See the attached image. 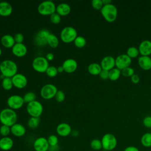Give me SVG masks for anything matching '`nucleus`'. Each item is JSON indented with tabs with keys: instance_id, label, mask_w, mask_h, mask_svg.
I'll return each mask as SVG.
<instances>
[{
	"instance_id": "1",
	"label": "nucleus",
	"mask_w": 151,
	"mask_h": 151,
	"mask_svg": "<svg viewBox=\"0 0 151 151\" xmlns=\"http://www.w3.org/2000/svg\"><path fill=\"white\" fill-rule=\"evenodd\" d=\"M18 66L12 60H5L0 63V71L4 77L12 78L17 73Z\"/></svg>"
},
{
	"instance_id": "2",
	"label": "nucleus",
	"mask_w": 151,
	"mask_h": 151,
	"mask_svg": "<svg viewBox=\"0 0 151 151\" xmlns=\"http://www.w3.org/2000/svg\"><path fill=\"white\" fill-rule=\"evenodd\" d=\"M17 114L15 110L10 108L2 109L0 112V122L3 125L11 127L17 123Z\"/></svg>"
},
{
	"instance_id": "3",
	"label": "nucleus",
	"mask_w": 151,
	"mask_h": 151,
	"mask_svg": "<svg viewBox=\"0 0 151 151\" xmlns=\"http://www.w3.org/2000/svg\"><path fill=\"white\" fill-rule=\"evenodd\" d=\"M100 12L105 20L108 22H113L117 18V9L116 6L112 4L104 5Z\"/></svg>"
},
{
	"instance_id": "4",
	"label": "nucleus",
	"mask_w": 151,
	"mask_h": 151,
	"mask_svg": "<svg viewBox=\"0 0 151 151\" xmlns=\"http://www.w3.org/2000/svg\"><path fill=\"white\" fill-rule=\"evenodd\" d=\"M38 12L42 15H51L56 12V6L52 1H44L41 2L37 8Z\"/></svg>"
},
{
	"instance_id": "5",
	"label": "nucleus",
	"mask_w": 151,
	"mask_h": 151,
	"mask_svg": "<svg viewBox=\"0 0 151 151\" xmlns=\"http://www.w3.org/2000/svg\"><path fill=\"white\" fill-rule=\"evenodd\" d=\"M77 36V32L76 29L74 27L70 26L64 27L60 32L61 40L65 43L74 42Z\"/></svg>"
},
{
	"instance_id": "6",
	"label": "nucleus",
	"mask_w": 151,
	"mask_h": 151,
	"mask_svg": "<svg viewBox=\"0 0 151 151\" xmlns=\"http://www.w3.org/2000/svg\"><path fill=\"white\" fill-rule=\"evenodd\" d=\"M103 149L107 151H111L114 149L117 144V140L115 136L111 133H106L101 138Z\"/></svg>"
},
{
	"instance_id": "7",
	"label": "nucleus",
	"mask_w": 151,
	"mask_h": 151,
	"mask_svg": "<svg viewBox=\"0 0 151 151\" xmlns=\"http://www.w3.org/2000/svg\"><path fill=\"white\" fill-rule=\"evenodd\" d=\"M27 111L31 117H40L43 112L42 104L37 100L30 102L27 105Z\"/></svg>"
},
{
	"instance_id": "8",
	"label": "nucleus",
	"mask_w": 151,
	"mask_h": 151,
	"mask_svg": "<svg viewBox=\"0 0 151 151\" xmlns=\"http://www.w3.org/2000/svg\"><path fill=\"white\" fill-rule=\"evenodd\" d=\"M34 70L38 73H45L49 67L48 61L44 57L38 56L35 57L32 63Z\"/></svg>"
},
{
	"instance_id": "9",
	"label": "nucleus",
	"mask_w": 151,
	"mask_h": 151,
	"mask_svg": "<svg viewBox=\"0 0 151 151\" xmlns=\"http://www.w3.org/2000/svg\"><path fill=\"white\" fill-rule=\"evenodd\" d=\"M58 91L57 87L52 84H47L43 86L40 90L41 96L45 100H50L55 97Z\"/></svg>"
},
{
	"instance_id": "10",
	"label": "nucleus",
	"mask_w": 151,
	"mask_h": 151,
	"mask_svg": "<svg viewBox=\"0 0 151 151\" xmlns=\"http://www.w3.org/2000/svg\"><path fill=\"white\" fill-rule=\"evenodd\" d=\"M6 103L9 108L15 110L21 108L24 105V101L23 97L19 95L14 94L8 98Z\"/></svg>"
},
{
	"instance_id": "11",
	"label": "nucleus",
	"mask_w": 151,
	"mask_h": 151,
	"mask_svg": "<svg viewBox=\"0 0 151 151\" xmlns=\"http://www.w3.org/2000/svg\"><path fill=\"white\" fill-rule=\"evenodd\" d=\"M50 32L45 29L38 31L34 37V43L40 47H43L47 44V40Z\"/></svg>"
},
{
	"instance_id": "12",
	"label": "nucleus",
	"mask_w": 151,
	"mask_h": 151,
	"mask_svg": "<svg viewBox=\"0 0 151 151\" xmlns=\"http://www.w3.org/2000/svg\"><path fill=\"white\" fill-rule=\"evenodd\" d=\"M132 63L130 58L126 54H123L118 55L115 59V65L116 68L122 70L130 66Z\"/></svg>"
},
{
	"instance_id": "13",
	"label": "nucleus",
	"mask_w": 151,
	"mask_h": 151,
	"mask_svg": "<svg viewBox=\"0 0 151 151\" xmlns=\"http://www.w3.org/2000/svg\"><path fill=\"white\" fill-rule=\"evenodd\" d=\"M49 146L47 139L44 137L37 138L33 143V148L35 151H48Z\"/></svg>"
},
{
	"instance_id": "14",
	"label": "nucleus",
	"mask_w": 151,
	"mask_h": 151,
	"mask_svg": "<svg viewBox=\"0 0 151 151\" xmlns=\"http://www.w3.org/2000/svg\"><path fill=\"white\" fill-rule=\"evenodd\" d=\"M13 86L17 88H23L27 85L28 80L25 76L21 73H17L12 78Z\"/></svg>"
},
{
	"instance_id": "15",
	"label": "nucleus",
	"mask_w": 151,
	"mask_h": 151,
	"mask_svg": "<svg viewBox=\"0 0 151 151\" xmlns=\"http://www.w3.org/2000/svg\"><path fill=\"white\" fill-rule=\"evenodd\" d=\"M62 66L64 68V71L67 73H72L77 68L78 64L74 59L68 58L63 62Z\"/></svg>"
},
{
	"instance_id": "16",
	"label": "nucleus",
	"mask_w": 151,
	"mask_h": 151,
	"mask_svg": "<svg viewBox=\"0 0 151 151\" xmlns=\"http://www.w3.org/2000/svg\"><path fill=\"white\" fill-rule=\"evenodd\" d=\"M72 129L70 124L67 123H61L56 127L57 133L61 137H66L71 134Z\"/></svg>"
},
{
	"instance_id": "17",
	"label": "nucleus",
	"mask_w": 151,
	"mask_h": 151,
	"mask_svg": "<svg viewBox=\"0 0 151 151\" xmlns=\"http://www.w3.org/2000/svg\"><path fill=\"white\" fill-rule=\"evenodd\" d=\"M12 52L18 57H22L27 53V48L23 43H15L12 48Z\"/></svg>"
},
{
	"instance_id": "18",
	"label": "nucleus",
	"mask_w": 151,
	"mask_h": 151,
	"mask_svg": "<svg viewBox=\"0 0 151 151\" xmlns=\"http://www.w3.org/2000/svg\"><path fill=\"white\" fill-rule=\"evenodd\" d=\"M100 65L103 70L110 71L114 68L115 66V59L110 55L104 57L101 61Z\"/></svg>"
},
{
	"instance_id": "19",
	"label": "nucleus",
	"mask_w": 151,
	"mask_h": 151,
	"mask_svg": "<svg viewBox=\"0 0 151 151\" xmlns=\"http://www.w3.org/2000/svg\"><path fill=\"white\" fill-rule=\"evenodd\" d=\"M138 50L142 55L149 56L151 54V41L149 40L142 41L139 44Z\"/></svg>"
},
{
	"instance_id": "20",
	"label": "nucleus",
	"mask_w": 151,
	"mask_h": 151,
	"mask_svg": "<svg viewBox=\"0 0 151 151\" xmlns=\"http://www.w3.org/2000/svg\"><path fill=\"white\" fill-rule=\"evenodd\" d=\"M14 146L13 140L8 137H2L0 139V149L3 151L11 150Z\"/></svg>"
},
{
	"instance_id": "21",
	"label": "nucleus",
	"mask_w": 151,
	"mask_h": 151,
	"mask_svg": "<svg viewBox=\"0 0 151 151\" xmlns=\"http://www.w3.org/2000/svg\"><path fill=\"white\" fill-rule=\"evenodd\" d=\"M11 133L16 137H22L26 133V129L21 124L15 123L11 127Z\"/></svg>"
},
{
	"instance_id": "22",
	"label": "nucleus",
	"mask_w": 151,
	"mask_h": 151,
	"mask_svg": "<svg viewBox=\"0 0 151 151\" xmlns=\"http://www.w3.org/2000/svg\"><path fill=\"white\" fill-rule=\"evenodd\" d=\"M12 12V5L6 1L0 2V15L2 17H8Z\"/></svg>"
},
{
	"instance_id": "23",
	"label": "nucleus",
	"mask_w": 151,
	"mask_h": 151,
	"mask_svg": "<svg viewBox=\"0 0 151 151\" xmlns=\"http://www.w3.org/2000/svg\"><path fill=\"white\" fill-rule=\"evenodd\" d=\"M1 44L6 48H12L15 45L14 38L10 34H5L1 38Z\"/></svg>"
},
{
	"instance_id": "24",
	"label": "nucleus",
	"mask_w": 151,
	"mask_h": 151,
	"mask_svg": "<svg viewBox=\"0 0 151 151\" xmlns=\"http://www.w3.org/2000/svg\"><path fill=\"white\" fill-rule=\"evenodd\" d=\"M138 63L143 70H149L151 68V58L149 56L141 55L138 58Z\"/></svg>"
},
{
	"instance_id": "25",
	"label": "nucleus",
	"mask_w": 151,
	"mask_h": 151,
	"mask_svg": "<svg viewBox=\"0 0 151 151\" xmlns=\"http://www.w3.org/2000/svg\"><path fill=\"white\" fill-rule=\"evenodd\" d=\"M71 11L70 6L67 3H61L56 6V12L60 16H66Z\"/></svg>"
},
{
	"instance_id": "26",
	"label": "nucleus",
	"mask_w": 151,
	"mask_h": 151,
	"mask_svg": "<svg viewBox=\"0 0 151 151\" xmlns=\"http://www.w3.org/2000/svg\"><path fill=\"white\" fill-rule=\"evenodd\" d=\"M87 70L89 73H90L92 75L96 76L99 75L101 71L102 70V68L100 64L96 63H93L88 66Z\"/></svg>"
},
{
	"instance_id": "27",
	"label": "nucleus",
	"mask_w": 151,
	"mask_h": 151,
	"mask_svg": "<svg viewBox=\"0 0 151 151\" xmlns=\"http://www.w3.org/2000/svg\"><path fill=\"white\" fill-rule=\"evenodd\" d=\"M47 44L50 47L54 48L57 47L59 44V40L58 37L55 35L50 33L48 37Z\"/></svg>"
},
{
	"instance_id": "28",
	"label": "nucleus",
	"mask_w": 151,
	"mask_h": 151,
	"mask_svg": "<svg viewBox=\"0 0 151 151\" xmlns=\"http://www.w3.org/2000/svg\"><path fill=\"white\" fill-rule=\"evenodd\" d=\"M140 142L144 147H151V133H146L143 134L140 139Z\"/></svg>"
},
{
	"instance_id": "29",
	"label": "nucleus",
	"mask_w": 151,
	"mask_h": 151,
	"mask_svg": "<svg viewBox=\"0 0 151 151\" xmlns=\"http://www.w3.org/2000/svg\"><path fill=\"white\" fill-rule=\"evenodd\" d=\"M121 74L120 70L117 68H113L109 71V78L111 81H116L119 78Z\"/></svg>"
},
{
	"instance_id": "30",
	"label": "nucleus",
	"mask_w": 151,
	"mask_h": 151,
	"mask_svg": "<svg viewBox=\"0 0 151 151\" xmlns=\"http://www.w3.org/2000/svg\"><path fill=\"white\" fill-rule=\"evenodd\" d=\"M40 117H31L27 122L28 126L32 129H36L40 124Z\"/></svg>"
},
{
	"instance_id": "31",
	"label": "nucleus",
	"mask_w": 151,
	"mask_h": 151,
	"mask_svg": "<svg viewBox=\"0 0 151 151\" xmlns=\"http://www.w3.org/2000/svg\"><path fill=\"white\" fill-rule=\"evenodd\" d=\"M2 87L5 90H9L13 87L11 78L4 77L2 80Z\"/></svg>"
},
{
	"instance_id": "32",
	"label": "nucleus",
	"mask_w": 151,
	"mask_h": 151,
	"mask_svg": "<svg viewBox=\"0 0 151 151\" xmlns=\"http://www.w3.org/2000/svg\"><path fill=\"white\" fill-rule=\"evenodd\" d=\"M74 44L78 48H83L86 44V40L83 36H77L74 41Z\"/></svg>"
},
{
	"instance_id": "33",
	"label": "nucleus",
	"mask_w": 151,
	"mask_h": 151,
	"mask_svg": "<svg viewBox=\"0 0 151 151\" xmlns=\"http://www.w3.org/2000/svg\"><path fill=\"white\" fill-rule=\"evenodd\" d=\"M90 147L93 150H101L103 148L101 141L98 139H93L90 142Z\"/></svg>"
},
{
	"instance_id": "34",
	"label": "nucleus",
	"mask_w": 151,
	"mask_h": 151,
	"mask_svg": "<svg viewBox=\"0 0 151 151\" xmlns=\"http://www.w3.org/2000/svg\"><path fill=\"white\" fill-rule=\"evenodd\" d=\"M139 54V50L135 47H130L127 50L126 54L130 58H134L138 56Z\"/></svg>"
},
{
	"instance_id": "35",
	"label": "nucleus",
	"mask_w": 151,
	"mask_h": 151,
	"mask_svg": "<svg viewBox=\"0 0 151 151\" xmlns=\"http://www.w3.org/2000/svg\"><path fill=\"white\" fill-rule=\"evenodd\" d=\"M23 99L24 101V103H27V104L32 102L34 100H36V95L34 93L29 91L24 94L23 96Z\"/></svg>"
},
{
	"instance_id": "36",
	"label": "nucleus",
	"mask_w": 151,
	"mask_h": 151,
	"mask_svg": "<svg viewBox=\"0 0 151 151\" xmlns=\"http://www.w3.org/2000/svg\"><path fill=\"white\" fill-rule=\"evenodd\" d=\"M45 73L50 77H54L58 74L57 68L53 66V65H51V66L49 65V67L47 69V71H46Z\"/></svg>"
},
{
	"instance_id": "37",
	"label": "nucleus",
	"mask_w": 151,
	"mask_h": 151,
	"mask_svg": "<svg viewBox=\"0 0 151 151\" xmlns=\"http://www.w3.org/2000/svg\"><path fill=\"white\" fill-rule=\"evenodd\" d=\"M121 74L126 77H131L134 74V71L133 68L130 67H126L123 70H121Z\"/></svg>"
},
{
	"instance_id": "38",
	"label": "nucleus",
	"mask_w": 151,
	"mask_h": 151,
	"mask_svg": "<svg viewBox=\"0 0 151 151\" xmlns=\"http://www.w3.org/2000/svg\"><path fill=\"white\" fill-rule=\"evenodd\" d=\"M10 133L11 127L2 124V126L0 127V134L2 137H6Z\"/></svg>"
},
{
	"instance_id": "39",
	"label": "nucleus",
	"mask_w": 151,
	"mask_h": 151,
	"mask_svg": "<svg viewBox=\"0 0 151 151\" xmlns=\"http://www.w3.org/2000/svg\"><path fill=\"white\" fill-rule=\"evenodd\" d=\"M47 141L50 146H53L58 145V138L56 135L51 134L47 138Z\"/></svg>"
},
{
	"instance_id": "40",
	"label": "nucleus",
	"mask_w": 151,
	"mask_h": 151,
	"mask_svg": "<svg viewBox=\"0 0 151 151\" xmlns=\"http://www.w3.org/2000/svg\"><path fill=\"white\" fill-rule=\"evenodd\" d=\"M91 5L95 9L101 10L104 6V4L102 0H93L91 1Z\"/></svg>"
},
{
	"instance_id": "41",
	"label": "nucleus",
	"mask_w": 151,
	"mask_h": 151,
	"mask_svg": "<svg viewBox=\"0 0 151 151\" xmlns=\"http://www.w3.org/2000/svg\"><path fill=\"white\" fill-rule=\"evenodd\" d=\"M50 18L51 22H52L54 24H58L61 21V16L59 14H58L56 12L51 15L50 16Z\"/></svg>"
},
{
	"instance_id": "42",
	"label": "nucleus",
	"mask_w": 151,
	"mask_h": 151,
	"mask_svg": "<svg viewBox=\"0 0 151 151\" xmlns=\"http://www.w3.org/2000/svg\"><path fill=\"white\" fill-rule=\"evenodd\" d=\"M55 99L58 102H62L65 99V94L62 90H58L55 96Z\"/></svg>"
},
{
	"instance_id": "43",
	"label": "nucleus",
	"mask_w": 151,
	"mask_h": 151,
	"mask_svg": "<svg viewBox=\"0 0 151 151\" xmlns=\"http://www.w3.org/2000/svg\"><path fill=\"white\" fill-rule=\"evenodd\" d=\"M14 40H15V43H18V44L22 43V42L24 41V35L21 33L16 34L14 35Z\"/></svg>"
},
{
	"instance_id": "44",
	"label": "nucleus",
	"mask_w": 151,
	"mask_h": 151,
	"mask_svg": "<svg viewBox=\"0 0 151 151\" xmlns=\"http://www.w3.org/2000/svg\"><path fill=\"white\" fill-rule=\"evenodd\" d=\"M143 123L147 128H151V116H147L143 119Z\"/></svg>"
},
{
	"instance_id": "45",
	"label": "nucleus",
	"mask_w": 151,
	"mask_h": 151,
	"mask_svg": "<svg viewBox=\"0 0 151 151\" xmlns=\"http://www.w3.org/2000/svg\"><path fill=\"white\" fill-rule=\"evenodd\" d=\"M109 71L102 69L100 73L99 74V76L103 80H107L109 78Z\"/></svg>"
},
{
	"instance_id": "46",
	"label": "nucleus",
	"mask_w": 151,
	"mask_h": 151,
	"mask_svg": "<svg viewBox=\"0 0 151 151\" xmlns=\"http://www.w3.org/2000/svg\"><path fill=\"white\" fill-rule=\"evenodd\" d=\"M130 78H131L132 82L134 84L138 83L140 81V77H139V75H137L136 74H134Z\"/></svg>"
},
{
	"instance_id": "47",
	"label": "nucleus",
	"mask_w": 151,
	"mask_h": 151,
	"mask_svg": "<svg viewBox=\"0 0 151 151\" xmlns=\"http://www.w3.org/2000/svg\"><path fill=\"white\" fill-rule=\"evenodd\" d=\"M124 151H139V149L136 147V146H127L126 147Z\"/></svg>"
},
{
	"instance_id": "48",
	"label": "nucleus",
	"mask_w": 151,
	"mask_h": 151,
	"mask_svg": "<svg viewBox=\"0 0 151 151\" xmlns=\"http://www.w3.org/2000/svg\"><path fill=\"white\" fill-rule=\"evenodd\" d=\"M45 58L48 60V61H51L54 58V55L51 52H48L46 54L45 56Z\"/></svg>"
},
{
	"instance_id": "49",
	"label": "nucleus",
	"mask_w": 151,
	"mask_h": 151,
	"mask_svg": "<svg viewBox=\"0 0 151 151\" xmlns=\"http://www.w3.org/2000/svg\"><path fill=\"white\" fill-rule=\"evenodd\" d=\"M59 146L58 145H55L53 146H49V149L48 151H58Z\"/></svg>"
},
{
	"instance_id": "50",
	"label": "nucleus",
	"mask_w": 151,
	"mask_h": 151,
	"mask_svg": "<svg viewBox=\"0 0 151 151\" xmlns=\"http://www.w3.org/2000/svg\"><path fill=\"white\" fill-rule=\"evenodd\" d=\"M78 134H79L77 130H72V131H71V134L73 136H74V137H77V136H78Z\"/></svg>"
},
{
	"instance_id": "51",
	"label": "nucleus",
	"mask_w": 151,
	"mask_h": 151,
	"mask_svg": "<svg viewBox=\"0 0 151 151\" xmlns=\"http://www.w3.org/2000/svg\"><path fill=\"white\" fill-rule=\"evenodd\" d=\"M57 71L58 73H62L64 71V68L63 67V66H59L58 67H57Z\"/></svg>"
},
{
	"instance_id": "52",
	"label": "nucleus",
	"mask_w": 151,
	"mask_h": 151,
	"mask_svg": "<svg viewBox=\"0 0 151 151\" xmlns=\"http://www.w3.org/2000/svg\"><path fill=\"white\" fill-rule=\"evenodd\" d=\"M103 4L104 5H107V4H111V1L110 0H102Z\"/></svg>"
},
{
	"instance_id": "53",
	"label": "nucleus",
	"mask_w": 151,
	"mask_h": 151,
	"mask_svg": "<svg viewBox=\"0 0 151 151\" xmlns=\"http://www.w3.org/2000/svg\"><path fill=\"white\" fill-rule=\"evenodd\" d=\"M2 50L0 48V56H1V54H2Z\"/></svg>"
}]
</instances>
